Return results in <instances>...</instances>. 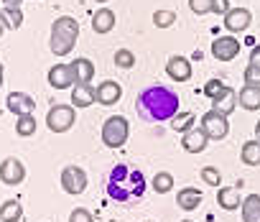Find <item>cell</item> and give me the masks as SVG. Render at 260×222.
Listing matches in <instances>:
<instances>
[{"mask_svg": "<svg viewBox=\"0 0 260 222\" xmlns=\"http://www.w3.org/2000/svg\"><path fill=\"white\" fill-rule=\"evenodd\" d=\"M136 113L146 123H166L179 115V92L166 84H148L136 97Z\"/></svg>", "mask_w": 260, "mask_h": 222, "instance_id": "1", "label": "cell"}, {"mask_svg": "<svg viewBox=\"0 0 260 222\" xmlns=\"http://www.w3.org/2000/svg\"><path fill=\"white\" fill-rule=\"evenodd\" d=\"M146 189H148L146 174L138 166L115 164L105 174V192L117 204H136V202H141L143 194H146Z\"/></svg>", "mask_w": 260, "mask_h": 222, "instance_id": "2", "label": "cell"}, {"mask_svg": "<svg viewBox=\"0 0 260 222\" xmlns=\"http://www.w3.org/2000/svg\"><path fill=\"white\" fill-rule=\"evenodd\" d=\"M77 39H79V23L72 16H59L51 26V51L56 56H67L72 54Z\"/></svg>", "mask_w": 260, "mask_h": 222, "instance_id": "3", "label": "cell"}, {"mask_svg": "<svg viewBox=\"0 0 260 222\" xmlns=\"http://www.w3.org/2000/svg\"><path fill=\"white\" fill-rule=\"evenodd\" d=\"M127 136H130L127 118L112 115V118L105 120V125H102V143H105L107 148H120V146H125Z\"/></svg>", "mask_w": 260, "mask_h": 222, "instance_id": "4", "label": "cell"}, {"mask_svg": "<svg viewBox=\"0 0 260 222\" xmlns=\"http://www.w3.org/2000/svg\"><path fill=\"white\" fill-rule=\"evenodd\" d=\"M74 120H77V110L72 107V105H54L49 113H46V125H49V131H54V133H67L72 125H74Z\"/></svg>", "mask_w": 260, "mask_h": 222, "instance_id": "5", "label": "cell"}, {"mask_svg": "<svg viewBox=\"0 0 260 222\" xmlns=\"http://www.w3.org/2000/svg\"><path fill=\"white\" fill-rule=\"evenodd\" d=\"M199 128L207 133V138H209V141H222V138H227V133H230L227 115L217 113V110H209V113H204V115H202Z\"/></svg>", "mask_w": 260, "mask_h": 222, "instance_id": "6", "label": "cell"}, {"mask_svg": "<svg viewBox=\"0 0 260 222\" xmlns=\"http://www.w3.org/2000/svg\"><path fill=\"white\" fill-rule=\"evenodd\" d=\"M23 179H26V166H23V161L16 158V156L3 158V164H0V181L8 184V186H18Z\"/></svg>", "mask_w": 260, "mask_h": 222, "instance_id": "7", "label": "cell"}, {"mask_svg": "<svg viewBox=\"0 0 260 222\" xmlns=\"http://www.w3.org/2000/svg\"><path fill=\"white\" fill-rule=\"evenodd\" d=\"M61 186L67 194H82L87 189V171L79 166H64L61 169Z\"/></svg>", "mask_w": 260, "mask_h": 222, "instance_id": "8", "label": "cell"}, {"mask_svg": "<svg viewBox=\"0 0 260 222\" xmlns=\"http://www.w3.org/2000/svg\"><path fill=\"white\" fill-rule=\"evenodd\" d=\"M240 49H242V44L235 36H219L212 44V56L217 61H232V59L240 56Z\"/></svg>", "mask_w": 260, "mask_h": 222, "instance_id": "9", "label": "cell"}, {"mask_svg": "<svg viewBox=\"0 0 260 222\" xmlns=\"http://www.w3.org/2000/svg\"><path fill=\"white\" fill-rule=\"evenodd\" d=\"M8 110L18 118V115H34V110H36V100L26 92H11L8 100H6Z\"/></svg>", "mask_w": 260, "mask_h": 222, "instance_id": "10", "label": "cell"}, {"mask_svg": "<svg viewBox=\"0 0 260 222\" xmlns=\"http://www.w3.org/2000/svg\"><path fill=\"white\" fill-rule=\"evenodd\" d=\"M250 21H252V13L247 8H230L224 16V28L230 34H240V31H247Z\"/></svg>", "mask_w": 260, "mask_h": 222, "instance_id": "11", "label": "cell"}, {"mask_svg": "<svg viewBox=\"0 0 260 222\" xmlns=\"http://www.w3.org/2000/svg\"><path fill=\"white\" fill-rule=\"evenodd\" d=\"M49 84L54 89H69L74 84V74H72V64H54L49 69Z\"/></svg>", "mask_w": 260, "mask_h": 222, "instance_id": "12", "label": "cell"}, {"mask_svg": "<svg viewBox=\"0 0 260 222\" xmlns=\"http://www.w3.org/2000/svg\"><path fill=\"white\" fill-rule=\"evenodd\" d=\"M166 74L174 82H189L191 79V61L186 56H171L166 64Z\"/></svg>", "mask_w": 260, "mask_h": 222, "instance_id": "13", "label": "cell"}, {"mask_svg": "<svg viewBox=\"0 0 260 222\" xmlns=\"http://www.w3.org/2000/svg\"><path fill=\"white\" fill-rule=\"evenodd\" d=\"M181 146H184L186 153H202V151L209 146V138H207V133H204L202 128H191V131L184 133Z\"/></svg>", "mask_w": 260, "mask_h": 222, "instance_id": "14", "label": "cell"}, {"mask_svg": "<svg viewBox=\"0 0 260 222\" xmlns=\"http://www.w3.org/2000/svg\"><path fill=\"white\" fill-rule=\"evenodd\" d=\"M72 74H74V84H89L94 77V64L87 56H79L72 61Z\"/></svg>", "mask_w": 260, "mask_h": 222, "instance_id": "15", "label": "cell"}, {"mask_svg": "<svg viewBox=\"0 0 260 222\" xmlns=\"http://www.w3.org/2000/svg\"><path fill=\"white\" fill-rule=\"evenodd\" d=\"M120 97H122V87L117 82H112V79H107V82H102L97 87V102L100 105H115Z\"/></svg>", "mask_w": 260, "mask_h": 222, "instance_id": "16", "label": "cell"}, {"mask_svg": "<svg viewBox=\"0 0 260 222\" xmlns=\"http://www.w3.org/2000/svg\"><path fill=\"white\" fill-rule=\"evenodd\" d=\"M94 102H97V89L92 84H74V89H72V105L89 107Z\"/></svg>", "mask_w": 260, "mask_h": 222, "instance_id": "17", "label": "cell"}, {"mask_svg": "<svg viewBox=\"0 0 260 222\" xmlns=\"http://www.w3.org/2000/svg\"><path fill=\"white\" fill-rule=\"evenodd\" d=\"M237 105L245 110H260V87L257 84H245L237 92Z\"/></svg>", "mask_w": 260, "mask_h": 222, "instance_id": "18", "label": "cell"}, {"mask_svg": "<svg viewBox=\"0 0 260 222\" xmlns=\"http://www.w3.org/2000/svg\"><path fill=\"white\" fill-rule=\"evenodd\" d=\"M115 28V13L110 8H100L92 16V31L94 34H110Z\"/></svg>", "mask_w": 260, "mask_h": 222, "instance_id": "19", "label": "cell"}, {"mask_svg": "<svg viewBox=\"0 0 260 222\" xmlns=\"http://www.w3.org/2000/svg\"><path fill=\"white\" fill-rule=\"evenodd\" d=\"M176 204H179L181 209L191 212V209H197V207L202 204V192H199L197 186H184V189L179 192V197H176Z\"/></svg>", "mask_w": 260, "mask_h": 222, "instance_id": "20", "label": "cell"}, {"mask_svg": "<svg viewBox=\"0 0 260 222\" xmlns=\"http://www.w3.org/2000/svg\"><path fill=\"white\" fill-rule=\"evenodd\" d=\"M217 204L222 207V209H227V212H232V209H237L242 202H240V189L237 186H222L219 192H217Z\"/></svg>", "mask_w": 260, "mask_h": 222, "instance_id": "21", "label": "cell"}, {"mask_svg": "<svg viewBox=\"0 0 260 222\" xmlns=\"http://www.w3.org/2000/svg\"><path fill=\"white\" fill-rule=\"evenodd\" d=\"M240 209H242V222H260V194H247Z\"/></svg>", "mask_w": 260, "mask_h": 222, "instance_id": "22", "label": "cell"}, {"mask_svg": "<svg viewBox=\"0 0 260 222\" xmlns=\"http://www.w3.org/2000/svg\"><path fill=\"white\" fill-rule=\"evenodd\" d=\"M235 107H237V92H235L232 87H230L222 97L212 100V110H217V113H222V115H230Z\"/></svg>", "mask_w": 260, "mask_h": 222, "instance_id": "23", "label": "cell"}, {"mask_svg": "<svg viewBox=\"0 0 260 222\" xmlns=\"http://www.w3.org/2000/svg\"><path fill=\"white\" fill-rule=\"evenodd\" d=\"M240 158L245 166H260V141H247L240 151Z\"/></svg>", "mask_w": 260, "mask_h": 222, "instance_id": "24", "label": "cell"}, {"mask_svg": "<svg viewBox=\"0 0 260 222\" xmlns=\"http://www.w3.org/2000/svg\"><path fill=\"white\" fill-rule=\"evenodd\" d=\"M21 217H23L21 202H16V199L3 202V207H0V222H18Z\"/></svg>", "mask_w": 260, "mask_h": 222, "instance_id": "25", "label": "cell"}, {"mask_svg": "<svg viewBox=\"0 0 260 222\" xmlns=\"http://www.w3.org/2000/svg\"><path fill=\"white\" fill-rule=\"evenodd\" d=\"M16 133L21 138H31L36 133V115H18L16 118Z\"/></svg>", "mask_w": 260, "mask_h": 222, "instance_id": "26", "label": "cell"}, {"mask_svg": "<svg viewBox=\"0 0 260 222\" xmlns=\"http://www.w3.org/2000/svg\"><path fill=\"white\" fill-rule=\"evenodd\" d=\"M0 21H3V26L6 28H21V23H23V13H21V8H3L0 11Z\"/></svg>", "mask_w": 260, "mask_h": 222, "instance_id": "27", "label": "cell"}, {"mask_svg": "<svg viewBox=\"0 0 260 222\" xmlns=\"http://www.w3.org/2000/svg\"><path fill=\"white\" fill-rule=\"evenodd\" d=\"M153 189H156L158 194H169V192L174 189V176H171L169 171H158V174L153 176Z\"/></svg>", "mask_w": 260, "mask_h": 222, "instance_id": "28", "label": "cell"}, {"mask_svg": "<svg viewBox=\"0 0 260 222\" xmlns=\"http://www.w3.org/2000/svg\"><path fill=\"white\" fill-rule=\"evenodd\" d=\"M227 89H230V84H224L222 79H209V82L204 84V94H207L209 100H217V97H222Z\"/></svg>", "mask_w": 260, "mask_h": 222, "instance_id": "29", "label": "cell"}, {"mask_svg": "<svg viewBox=\"0 0 260 222\" xmlns=\"http://www.w3.org/2000/svg\"><path fill=\"white\" fill-rule=\"evenodd\" d=\"M115 64L120 67V69H130L136 64V54L130 51V49H117L115 51Z\"/></svg>", "mask_w": 260, "mask_h": 222, "instance_id": "30", "label": "cell"}, {"mask_svg": "<svg viewBox=\"0 0 260 222\" xmlns=\"http://www.w3.org/2000/svg\"><path fill=\"white\" fill-rule=\"evenodd\" d=\"M153 23H156L158 28H169V26L176 23V13H174V11H156V13H153Z\"/></svg>", "mask_w": 260, "mask_h": 222, "instance_id": "31", "label": "cell"}, {"mask_svg": "<svg viewBox=\"0 0 260 222\" xmlns=\"http://www.w3.org/2000/svg\"><path fill=\"white\" fill-rule=\"evenodd\" d=\"M191 125H194V113H184V115H179L174 120V131L176 133H186V131H191Z\"/></svg>", "mask_w": 260, "mask_h": 222, "instance_id": "32", "label": "cell"}, {"mask_svg": "<svg viewBox=\"0 0 260 222\" xmlns=\"http://www.w3.org/2000/svg\"><path fill=\"white\" fill-rule=\"evenodd\" d=\"M202 179H204L209 186H219V181H222V174H219L214 166H204V169H202Z\"/></svg>", "mask_w": 260, "mask_h": 222, "instance_id": "33", "label": "cell"}, {"mask_svg": "<svg viewBox=\"0 0 260 222\" xmlns=\"http://www.w3.org/2000/svg\"><path fill=\"white\" fill-rule=\"evenodd\" d=\"M189 8L197 16H207V13H212V0H189Z\"/></svg>", "mask_w": 260, "mask_h": 222, "instance_id": "34", "label": "cell"}, {"mask_svg": "<svg viewBox=\"0 0 260 222\" xmlns=\"http://www.w3.org/2000/svg\"><path fill=\"white\" fill-rule=\"evenodd\" d=\"M242 77H245V84H257V87H260V67H255V64H247Z\"/></svg>", "mask_w": 260, "mask_h": 222, "instance_id": "35", "label": "cell"}, {"mask_svg": "<svg viewBox=\"0 0 260 222\" xmlns=\"http://www.w3.org/2000/svg\"><path fill=\"white\" fill-rule=\"evenodd\" d=\"M69 222H94V217L87 212V209H82V207H77L72 214H69Z\"/></svg>", "mask_w": 260, "mask_h": 222, "instance_id": "36", "label": "cell"}, {"mask_svg": "<svg viewBox=\"0 0 260 222\" xmlns=\"http://www.w3.org/2000/svg\"><path fill=\"white\" fill-rule=\"evenodd\" d=\"M227 11H230V0H212V13L227 16Z\"/></svg>", "mask_w": 260, "mask_h": 222, "instance_id": "37", "label": "cell"}, {"mask_svg": "<svg viewBox=\"0 0 260 222\" xmlns=\"http://www.w3.org/2000/svg\"><path fill=\"white\" fill-rule=\"evenodd\" d=\"M250 64L260 67V44H255V46L250 49Z\"/></svg>", "mask_w": 260, "mask_h": 222, "instance_id": "38", "label": "cell"}, {"mask_svg": "<svg viewBox=\"0 0 260 222\" xmlns=\"http://www.w3.org/2000/svg\"><path fill=\"white\" fill-rule=\"evenodd\" d=\"M23 0H3V8H21Z\"/></svg>", "mask_w": 260, "mask_h": 222, "instance_id": "39", "label": "cell"}, {"mask_svg": "<svg viewBox=\"0 0 260 222\" xmlns=\"http://www.w3.org/2000/svg\"><path fill=\"white\" fill-rule=\"evenodd\" d=\"M255 138H257V141H260V123H257V125H255Z\"/></svg>", "mask_w": 260, "mask_h": 222, "instance_id": "40", "label": "cell"}, {"mask_svg": "<svg viewBox=\"0 0 260 222\" xmlns=\"http://www.w3.org/2000/svg\"><path fill=\"white\" fill-rule=\"evenodd\" d=\"M0 87H3V64H0Z\"/></svg>", "mask_w": 260, "mask_h": 222, "instance_id": "41", "label": "cell"}, {"mask_svg": "<svg viewBox=\"0 0 260 222\" xmlns=\"http://www.w3.org/2000/svg\"><path fill=\"white\" fill-rule=\"evenodd\" d=\"M3 31H6V26H3V21H0V36H3Z\"/></svg>", "mask_w": 260, "mask_h": 222, "instance_id": "42", "label": "cell"}, {"mask_svg": "<svg viewBox=\"0 0 260 222\" xmlns=\"http://www.w3.org/2000/svg\"><path fill=\"white\" fill-rule=\"evenodd\" d=\"M94 3H107V0H94Z\"/></svg>", "mask_w": 260, "mask_h": 222, "instance_id": "43", "label": "cell"}, {"mask_svg": "<svg viewBox=\"0 0 260 222\" xmlns=\"http://www.w3.org/2000/svg\"><path fill=\"white\" fill-rule=\"evenodd\" d=\"M184 222H191V219H184Z\"/></svg>", "mask_w": 260, "mask_h": 222, "instance_id": "44", "label": "cell"}]
</instances>
